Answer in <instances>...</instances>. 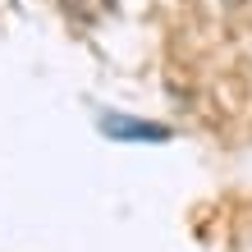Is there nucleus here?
Masks as SVG:
<instances>
[{
    "instance_id": "obj_1",
    "label": "nucleus",
    "mask_w": 252,
    "mask_h": 252,
    "mask_svg": "<svg viewBox=\"0 0 252 252\" xmlns=\"http://www.w3.org/2000/svg\"><path fill=\"white\" fill-rule=\"evenodd\" d=\"M101 128L115 133L120 142H152V138H170L165 124H147V120H128V115H106Z\"/></svg>"
}]
</instances>
